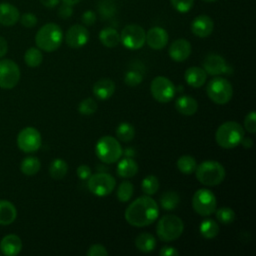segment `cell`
Instances as JSON below:
<instances>
[{
    "mask_svg": "<svg viewBox=\"0 0 256 256\" xmlns=\"http://www.w3.org/2000/svg\"><path fill=\"white\" fill-rule=\"evenodd\" d=\"M191 44L188 40L180 38L172 42L169 46V56L172 60L176 62L185 61L191 54Z\"/></svg>",
    "mask_w": 256,
    "mask_h": 256,
    "instance_id": "obj_18",
    "label": "cell"
},
{
    "mask_svg": "<svg viewBox=\"0 0 256 256\" xmlns=\"http://www.w3.org/2000/svg\"><path fill=\"white\" fill-rule=\"evenodd\" d=\"M133 185L130 181L124 180L120 183L117 189V198L120 202H128L133 195Z\"/></svg>",
    "mask_w": 256,
    "mask_h": 256,
    "instance_id": "obj_37",
    "label": "cell"
},
{
    "mask_svg": "<svg viewBox=\"0 0 256 256\" xmlns=\"http://www.w3.org/2000/svg\"><path fill=\"white\" fill-rule=\"evenodd\" d=\"M8 51V44L7 41L5 40V38H3L2 36H0V58L5 56L6 53Z\"/></svg>",
    "mask_w": 256,
    "mask_h": 256,
    "instance_id": "obj_49",
    "label": "cell"
},
{
    "mask_svg": "<svg viewBox=\"0 0 256 256\" xmlns=\"http://www.w3.org/2000/svg\"><path fill=\"white\" fill-rule=\"evenodd\" d=\"M68 171V164L61 158L54 159L49 166V174L53 179H62Z\"/></svg>",
    "mask_w": 256,
    "mask_h": 256,
    "instance_id": "obj_29",
    "label": "cell"
},
{
    "mask_svg": "<svg viewBox=\"0 0 256 256\" xmlns=\"http://www.w3.org/2000/svg\"><path fill=\"white\" fill-rule=\"evenodd\" d=\"M116 5L111 0H101L98 4V12L103 20H108L116 14Z\"/></svg>",
    "mask_w": 256,
    "mask_h": 256,
    "instance_id": "obj_35",
    "label": "cell"
},
{
    "mask_svg": "<svg viewBox=\"0 0 256 256\" xmlns=\"http://www.w3.org/2000/svg\"><path fill=\"white\" fill-rule=\"evenodd\" d=\"M160 256H178L179 252L172 246H163L159 251Z\"/></svg>",
    "mask_w": 256,
    "mask_h": 256,
    "instance_id": "obj_48",
    "label": "cell"
},
{
    "mask_svg": "<svg viewBox=\"0 0 256 256\" xmlns=\"http://www.w3.org/2000/svg\"><path fill=\"white\" fill-rule=\"evenodd\" d=\"M86 255H88V256H107L108 251L105 248V246H103L101 244H93L87 250Z\"/></svg>",
    "mask_w": 256,
    "mask_h": 256,
    "instance_id": "obj_44",
    "label": "cell"
},
{
    "mask_svg": "<svg viewBox=\"0 0 256 256\" xmlns=\"http://www.w3.org/2000/svg\"><path fill=\"white\" fill-rule=\"evenodd\" d=\"M203 1H205V2H214V1H216V0H203Z\"/></svg>",
    "mask_w": 256,
    "mask_h": 256,
    "instance_id": "obj_53",
    "label": "cell"
},
{
    "mask_svg": "<svg viewBox=\"0 0 256 256\" xmlns=\"http://www.w3.org/2000/svg\"><path fill=\"white\" fill-rule=\"evenodd\" d=\"M150 91L156 101L167 103L174 98L176 88L169 78L165 76H157L150 84Z\"/></svg>",
    "mask_w": 256,
    "mask_h": 256,
    "instance_id": "obj_11",
    "label": "cell"
},
{
    "mask_svg": "<svg viewBox=\"0 0 256 256\" xmlns=\"http://www.w3.org/2000/svg\"><path fill=\"white\" fill-rule=\"evenodd\" d=\"M63 41V32L56 23L43 25L36 33L35 43L40 50L53 52L57 50Z\"/></svg>",
    "mask_w": 256,
    "mask_h": 256,
    "instance_id": "obj_2",
    "label": "cell"
},
{
    "mask_svg": "<svg viewBox=\"0 0 256 256\" xmlns=\"http://www.w3.org/2000/svg\"><path fill=\"white\" fill-rule=\"evenodd\" d=\"M146 40L144 28L137 24L126 25L120 34V42L130 50H138L143 47Z\"/></svg>",
    "mask_w": 256,
    "mask_h": 256,
    "instance_id": "obj_10",
    "label": "cell"
},
{
    "mask_svg": "<svg viewBox=\"0 0 256 256\" xmlns=\"http://www.w3.org/2000/svg\"><path fill=\"white\" fill-rule=\"evenodd\" d=\"M24 61L29 67H38L43 61V55L39 48L31 47L24 54Z\"/></svg>",
    "mask_w": 256,
    "mask_h": 256,
    "instance_id": "obj_33",
    "label": "cell"
},
{
    "mask_svg": "<svg viewBox=\"0 0 256 256\" xmlns=\"http://www.w3.org/2000/svg\"><path fill=\"white\" fill-rule=\"evenodd\" d=\"M95 154L102 162L112 164L121 158L123 150L116 138L106 135L97 141L95 146Z\"/></svg>",
    "mask_w": 256,
    "mask_h": 256,
    "instance_id": "obj_6",
    "label": "cell"
},
{
    "mask_svg": "<svg viewBox=\"0 0 256 256\" xmlns=\"http://www.w3.org/2000/svg\"><path fill=\"white\" fill-rule=\"evenodd\" d=\"M62 1H63V3H66L68 5L73 6V5H76L77 3H79L81 0H62Z\"/></svg>",
    "mask_w": 256,
    "mask_h": 256,
    "instance_id": "obj_52",
    "label": "cell"
},
{
    "mask_svg": "<svg viewBox=\"0 0 256 256\" xmlns=\"http://www.w3.org/2000/svg\"><path fill=\"white\" fill-rule=\"evenodd\" d=\"M138 172V164L130 157L121 159L117 165V174L122 178H132Z\"/></svg>",
    "mask_w": 256,
    "mask_h": 256,
    "instance_id": "obj_25",
    "label": "cell"
},
{
    "mask_svg": "<svg viewBox=\"0 0 256 256\" xmlns=\"http://www.w3.org/2000/svg\"><path fill=\"white\" fill-rule=\"evenodd\" d=\"M99 40L105 47L113 48L120 43V34L115 28L106 27L100 31Z\"/></svg>",
    "mask_w": 256,
    "mask_h": 256,
    "instance_id": "obj_26",
    "label": "cell"
},
{
    "mask_svg": "<svg viewBox=\"0 0 256 256\" xmlns=\"http://www.w3.org/2000/svg\"><path fill=\"white\" fill-rule=\"evenodd\" d=\"M73 14V8L71 5H68L66 3H63L59 9H58V15L63 18V19H67L69 18L71 15Z\"/></svg>",
    "mask_w": 256,
    "mask_h": 256,
    "instance_id": "obj_47",
    "label": "cell"
},
{
    "mask_svg": "<svg viewBox=\"0 0 256 256\" xmlns=\"http://www.w3.org/2000/svg\"><path fill=\"white\" fill-rule=\"evenodd\" d=\"M82 22L83 24H85L86 26H91L95 23L96 21V14L94 11L92 10H87L82 14Z\"/></svg>",
    "mask_w": 256,
    "mask_h": 256,
    "instance_id": "obj_45",
    "label": "cell"
},
{
    "mask_svg": "<svg viewBox=\"0 0 256 256\" xmlns=\"http://www.w3.org/2000/svg\"><path fill=\"white\" fill-rule=\"evenodd\" d=\"M184 79L189 86L199 88L205 84L207 80V73L203 68L197 66L189 67L184 73Z\"/></svg>",
    "mask_w": 256,
    "mask_h": 256,
    "instance_id": "obj_21",
    "label": "cell"
},
{
    "mask_svg": "<svg viewBox=\"0 0 256 256\" xmlns=\"http://www.w3.org/2000/svg\"><path fill=\"white\" fill-rule=\"evenodd\" d=\"M159 215L157 202L149 195H143L135 199L126 208L125 220L134 227H144L152 224Z\"/></svg>",
    "mask_w": 256,
    "mask_h": 256,
    "instance_id": "obj_1",
    "label": "cell"
},
{
    "mask_svg": "<svg viewBox=\"0 0 256 256\" xmlns=\"http://www.w3.org/2000/svg\"><path fill=\"white\" fill-rule=\"evenodd\" d=\"M173 8L179 13H187L193 7L194 0H170Z\"/></svg>",
    "mask_w": 256,
    "mask_h": 256,
    "instance_id": "obj_41",
    "label": "cell"
},
{
    "mask_svg": "<svg viewBox=\"0 0 256 256\" xmlns=\"http://www.w3.org/2000/svg\"><path fill=\"white\" fill-rule=\"evenodd\" d=\"M88 189L90 192L98 197L109 195L115 188V178L106 172H98L91 175L88 179Z\"/></svg>",
    "mask_w": 256,
    "mask_h": 256,
    "instance_id": "obj_9",
    "label": "cell"
},
{
    "mask_svg": "<svg viewBox=\"0 0 256 256\" xmlns=\"http://www.w3.org/2000/svg\"><path fill=\"white\" fill-rule=\"evenodd\" d=\"M76 173H77L78 178L81 179V180H87L92 175L91 169H90V167L88 165H80V166H78V168L76 170Z\"/></svg>",
    "mask_w": 256,
    "mask_h": 256,
    "instance_id": "obj_46",
    "label": "cell"
},
{
    "mask_svg": "<svg viewBox=\"0 0 256 256\" xmlns=\"http://www.w3.org/2000/svg\"><path fill=\"white\" fill-rule=\"evenodd\" d=\"M244 126L246 131H248L249 133L253 134L256 132V114L255 111H250L244 120Z\"/></svg>",
    "mask_w": 256,
    "mask_h": 256,
    "instance_id": "obj_42",
    "label": "cell"
},
{
    "mask_svg": "<svg viewBox=\"0 0 256 256\" xmlns=\"http://www.w3.org/2000/svg\"><path fill=\"white\" fill-rule=\"evenodd\" d=\"M135 246L139 251L149 253L155 249L156 239L152 234L143 232L135 238Z\"/></svg>",
    "mask_w": 256,
    "mask_h": 256,
    "instance_id": "obj_27",
    "label": "cell"
},
{
    "mask_svg": "<svg viewBox=\"0 0 256 256\" xmlns=\"http://www.w3.org/2000/svg\"><path fill=\"white\" fill-rule=\"evenodd\" d=\"M184 230V223L176 215H165L160 218L156 226V233L163 242H171L178 239Z\"/></svg>",
    "mask_w": 256,
    "mask_h": 256,
    "instance_id": "obj_5",
    "label": "cell"
},
{
    "mask_svg": "<svg viewBox=\"0 0 256 256\" xmlns=\"http://www.w3.org/2000/svg\"><path fill=\"white\" fill-rule=\"evenodd\" d=\"M115 92V83L110 78H102L93 86V94L100 100L109 99Z\"/></svg>",
    "mask_w": 256,
    "mask_h": 256,
    "instance_id": "obj_22",
    "label": "cell"
},
{
    "mask_svg": "<svg viewBox=\"0 0 256 256\" xmlns=\"http://www.w3.org/2000/svg\"><path fill=\"white\" fill-rule=\"evenodd\" d=\"M175 108L180 114L191 116L197 112L198 103L193 97L189 95H182L176 99Z\"/></svg>",
    "mask_w": 256,
    "mask_h": 256,
    "instance_id": "obj_23",
    "label": "cell"
},
{
    "mask_svg": "<svg viewBox=\"0 0 256 256\" xmlns=\"http://www.w3.org/2000/svg\"><path fill=\"white\" fill-rule=\"evenodd\" d=\"M168 33L162 27H152L146 33V40L145 42L148 46L154 50H161L163 49L168 43Z\"/></svg>",
    "mask_w": 256,
    "mask_h": 256,
    "instance_id": "obj_16",
    "label": "cell"
},
{
    "mask_svg": "<svg viewBox=\"0 0 256 256\" xmlns=\"http://www.w3.org/2000/svg\"><path fill=\"white\" fill-rule=\"evenodd\" d=\"M244 137V129L236 121H227L222 123L215 132L217 144L225 149H232L241 143Z\"/></svg>",
    "mask_w": 256,
    "mask_h": 256,
    "instance_id": "obj_3",
    "label": "cell"
},
{
    "mask_svg": "<svg viewBox=\"0 0 256 256\" xmlns=\"http://www.w3.org/2000/svg\"><path fill=\"white\" fill-rule=\"evenodd\" d=\"M180 202V197L175 191H166L160 197V205L164 210H174Z\"/></svg>",
    "mask_w": 256,
    "mask_h": 256,
    "instance_id": "obj_31",
    "label": "cell"
},
{
    "mask_svg": "<svg viewBox=\"0 0 256 256\" xmlns=\"http://www.w3.org/2000/svg\"><path fill=\"white\" fill-rule=\"evenodd\" d=\"M206 92L214 103L224 105L232 99L233 87L227 79L216 76L208 82Z\"/></svg>",
    "mask_w": 256,
    "mask_h": 256,
    "instance_id": "obj_7",
    "label": "cell"
},
{
    "mask_svg": "<svg viewBox=\"0 0 256 256\" xmlns=\"http://www.w3.org/2000/svg\"><path fill=\"white\" fill-rule=\"evenodd\" d=\"M41 168L40 160L35 156H28L24 158L20 164V170L27 176H32L38 173Z\"/></svg>",
    "mask_w": 256,
    "mask_h": 256,
    "instance_id": "obj_28",
    "label": "cell"
},
{
    "mask_svg": "<svg viewBox=\"0 0 256 256\" xmlns=\"http://www.w3.org/2000/svg\"><path fill=\"white\" fill-rule=\"evenodd\" d=\"M176 165H177L178 170L181 173L186 174V175L192 174L197 167L196 160L191 155H182L181 157L178 158Z\"/></svg>",
    "mask_w": 256,
    "mask_h": 256,
    "instance_id": "obj_32",
    "label": "cell"
},
{
    "mask_svg": "<svg viewBox=\"0 0 256 256\" xmlns=\"http://www.w3.org/2000/svg\"><path fill=\"white\" fill-rule=\"evenodd\" d=\"M214 29V22L208 15H199L191 22L192 33L199 38H206L211 35Z\"/></svg>",
    "mask_w": 256,
    "mask_h": 256,
    "instance_id": "obj_17",
    "label": "cell"
},
{
    "mask_svg": "<svg viewBox=\"0 0 256 256\" xmlns=\"http://www.w3.org/2000/svg\"><path fill=\"white\" fill-rule=\"evenodd\" d=\"M194 172L197 180L205 186L219 185L225 179L226 175L224 166L213 160L203 161L197 165Z\"/></svg>",
    "mask_w": 256,
    "mask_h": 256,
    "instance_id": "obj_4",
    "label": "cell"
},
{
    "mask_svg": "<svg viewBox=\"0 0 256 256\" xmlns=\"http://www.w3.org/2000/svg\"><path fill=\"white\" fill-rule=\"evenodd\" d=\"M42 144L40 132L34 127L23 128L17 136V145L20 150L25 153L37 151Z\"/></svg>",
    "mask_w": 256,
    "mask_h": 256,
    "instance_id": "obj_13",
    "label": "cell"
},
{
    "mask_svg": "<svg viewBox=\"0 0 256 256\" xmlns=\"http://www.w3.org/2000/svg\"><path fill=\"white\" fill-rule=\"evenodd\" d=\"M215 212L217 220L224 225H229L235 220V212L230 207H221Z\"/></svg>",
    "mask_w": 256,
    "mask_h": 256,
    "instance_id": "obj_38",
    "label": "cell"
},
{
    "mask_svg": "<svg viewBox=\"0 0 256 256\" xmlns=\"http://www.w3.org/2000/svg\"><path fill=\"white\" fill-rule=\"evenodd\" d=\"M97 110V103L92 98H86L82 100L78 105V112L82 115H92Z\"/></svg>",
    "mask_w": 256,
    "mask_h": 256,
    "instance_id": "obj_39",
    "label": "cell"
},
{
    "mask_svg": "<svg viewBox=\"0 0 256 256\" xmlns=\"http://www.w3.org/2000/svg\"><path fill=\"white\" fill-rule=\"evenodd\" d=\"M141 188H142V191L146 195L151 196V195L155 194L159 189V180H158V178L154 175H147L142 180Z\"/></svg>",
    "mask_w": 256,
    "mask_h": 256,
    "instance_id": "obj_36",
    "label": "cell"
},
{
    "mask_svg": "<svg viewBox=\"0 0 256 256\" xmlns=\"http://www.w3.org/2000/svg\"><path fill=\"white\" fill-rule=\"evenodd\" d=\"M203 69L207 75L217 76L224 73H227L229 67L226 63V60L219 54L210 53L203 60Z\"/></svg>",
    "mask_w": 256,
    "mask_h": 256,
    "instance_id": "obj_15",
    "label": "cell"
},
{
    "mask_svg": "<svg viewBox=\"0 0 256 256\" xmlns=\"http://www.w3.org/2000/svg\"><path fill=\"white\" fill-rule=\"evenodd\" d=\"M20 18L19 10L11 3H0V24L4 26L15 25Z\"/></svg>",
    "mask_w": 256,
    "mask_h": 256,
    "instance_id": "obj_19",
    "label": "cell"
},
{
    "mask_svg": "<svg viewBox=\"0 0 256 256\" xmlns=\"http://www.w3.org/2000/svg\"><path fill=\"white\" fill-rule=\"evenodd\" d=\"M240 144H242V146H243L244 148H251V147L253 146V141H252L251 138H245V137H243V139L241 140V143H240Z\"/></svg>",
    "mask_w": 256,
    "mask_h": 256,
    "instance_id": "obj_51",
    "label": "cell"
},
{
    "mask_svg": "<svg viewBox=\"0 0 256 256\" xmlns=\"http://www.w3.org/2000/svg\"><path fill=\"white\" fill-rule=\"evenodd\" d=\"M21 24L26 27V28H33L34 26H36L37 24V17L36 15H34L33 13L30 12H26L24 14H22L19 18Z\"/></svg>",
    "mask_w": 256,
    "mask_h": 256,
    "instance_id": "obj_43",
    "label": "cell"
},
{
    "mask_svg": "<svg viewBox=\"0 0 256 256\" xmlns=\"http://www.w3.org/2000/svg\"><path fill=\"white\" fill-rule=\"evenodd\" d=\"M41 4L47 8H53L59 4L60 0H40Z\"/></svg>",
    "mask_w": 256,
    "mask_h": 256,
    "instance_id": "obj_50",
    "label": "cell"
},
{
    "mask_svg": "<svg viewBox=\"0 0 256 256\" xmlns=\"http://www.w3.org/2000/svg\"><path fill=\"white\" fill-rule=\"evenodd\" d=\"M22 249V241L19 236L15 234H8L4 236L0 242V250L6 256H15L20 253Z\"/></svg>",
    "mask_w": 256,
    "mask_h": 256,
    "instance_id": "obj_20",
    "label": "cell"
},
{
    "mask_svg": "<svg viewBox=\"0 0 256 256\" xmlns=\"http://www.w3.org/2000/svg\"><path fill=\"white\" fill-rule=\"evenodd\" d=\"M192 207L197 214L201 216H210L216 211V196L209 189H198L192 197Z\"/></svg>",
    "mask_w": 256,
    "mask_h": 256,
    "instance_id": "obj_8",
    "label": "cell"
},
{
    "mask_svg": "<svg viewBox=\"0 0 256 256\" xmlns=\"http://www.w3.org/2000/svg\"><path fill=\"white\" fill-rule=\"evenodd\" d=\"M116 136L122 142H129L135 136V129L130 123L122 122L117 126Z\"/></svg>",
    "mask_w": 256,
    "mask_h": 256,
    "instance_id": "obj_34",
    "label": "cell"
},
{
    "mask_svg": "<svg viewBox=\"0 0 256 256\" xmlns=\"http://www.w3.org/2000/svg\"><path fill=\"white\" fill-rule=\"evenodd\" d=\"M20 80V68L10 59L0 60V88L12 89Z\"/></svg>",
    "mask_w": 256,
    "mask_h": 256,
    "instance_id": "obj_12",
    "label": "cell"
},
{
    "mask_svg": "<svg viewBox=\"0 0 256 256\" xmlns=\"http://www.w3.org/2000/svg\"><path fill=\"white\" fill-rule=\"evenodd\" d=\"M143 79V75L136 71V70H130L127 71L125 76H124V82L126 85L130 86V87H135L138 86Z\"/></svg>",
    "mask_w": 256,
    "mask_h": 256,
    "instance_id": "obj_40",
    "label": "cell"
},
{
    "mask_svg": "<svg viewBox=\"0 0 256 256\" xmlns=\"http://www.w3.org/2000/svg\"><path fill=\"white\" fill-rule=\"evenodd\" d=\"M17 217L14 204L8 200H0V225H10Z\"/></svg>",
    "mask_w": 256,
    "mask_h": 256,
    "instance_id": "obj_24",
    "label": "cell"
},
{
    "mask_svg": "<svg viewBox=\"0 0 256 256\" xmlns=\"http://www.w3.org/2000/svg\"><path fill=\"white\" fill-rule=\"evenodd\" d=\"M200 234L206 239H213L219 233V225L213 219H205L199 226Z\"/></svg>",
    "mask_w": 256,
    "mask_h": 256,
    "instance_id": "obj_30",
    "label": "cell"
},
{
    "mask_svg": "<svg viewBox=\"0 0 256 256\" xmlns=\"http://www.w3.org/2000/svg\"><path fill=\"white\" fill-rule=\"evenodd\" d=\"M89 31L88 29L80 24H75L71 26L65 35V42L71 48H80L86 45L89 41Z\"/></svg>",
    "mask_w": 256,
    "mask_h": 256,
    "instance_id": "obj_14",
    "label": "cell"
}]
</instances>
